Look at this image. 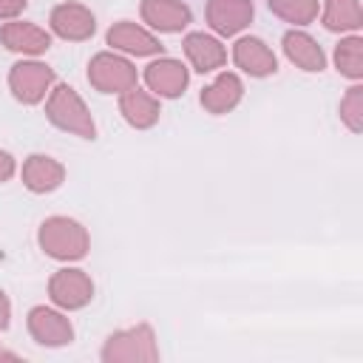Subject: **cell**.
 I'll return each mask as SVG.
<instances>
[{"label": "cell", "instance_id": "6da1fadb", "mask_svg": "<svg viewBox=\"0 0 363 363\" xmlns=\"http://www.w3.org/2000/svg\"><path fill=\"white\" fill-rule=\"evenodd\" d=\"M45 113L57 128H62L68 133H77L82 139H94L96 136V125H94L91 113H88L85 102L79 99V94L71 85H57L54 91H48Z\"/></svg>", "mask_w": 363, "mask_h": 363}, {"label": "cell", "instance_id": "7a4b0ae2", "mask_svg": "<svg viewBox=\"0 0 363 363\" xmlns=\"http://www.w3.org/2000/svg\"><path fill=\"white\" fill-rule=\"evenodd\" d=\"M40 247L60 261H77L88 252V233L79 221L54 216L40 227Z\"/></svg>", "mask_w": 363, "mask_h": 363}, {"label": "cell", "instance_id": "3957f363", "mask_svg": "<svg viewBox=\"0 0 363 363\" xmlns=\"http://www.w3.org/2000/svg\"><path fill=\"white\" fill-rule=\"evenodd\" d=\"M88 82L102 94H125L136 85V68L116 54H96L88 65Z\"/></svg>", "mask_w": 363, "mask_h": 363}, {"label": "cell", "instance_id": "277c9868", "mask_svg": "<svg viewBox=\"0 0 363 363\" xmlns=\"http://www.w3.org/2000/svg\"><path fill=\"white\" fill-rule=\"evenodd\" d=\"M51 82H54V71L48 65H43V62H34V60L17 62L9 71V88L26 105H34V102L45 99Z\"/></svg>", "mask_w": 363, "mask_h": 363}, {"label": "cell", "instance_id": "5b68a950", "mask_svg": "<svg viewBox=\"0 0 363 363\" xmlns=\"http://www.w3.org/2000/svg\"><path fill=\"white\" fill-rule=\"evenodd\" d=\"M105 360H156V346H153V332L150 326H136L125 329L108 337L102 349Z\"/></svg>", "mask_w": 363, "mask_h": 363}, {"label": "cell", "instance_id": "8992f818", "mask_svg": "<svg viewBox=\"0 0 363 363\" xmlns=\"http://www.w3.org/2000/svg\"><path fill=\"white\" fill-rule=\"evenodd\" d=\"M48 295L62 309H79L94 298V284L82 269H60L48 281Z\"/></svg>", "mask_w": 363, "mask_h": 363}, {"label": "cell", "instance_id": "52a82bcc", "mask_svg": "<svg viewBox=\"0 0 363 363\" xmlns=\"http://www.w3.org/2000/svg\"><path fill=\"white\" fill-rule=\"evenodd\" d=\"M28 332L43 346H65L74 337V326L68 323V318L45 306H34L28 312Z\"/></svg>", "mask_w": 363, "mask_h": 363}, {"label": "cell", "instance_id": "ba28073f", "mask_svg": "<svg viewBox=\"0 0 363 363\" xmlns=\"http://www.w3.org/2000/svg\"><path fill=\"white\" fill-rule=\"evenodd\" d=\"M51 28L54 34H60L62 40H88L96 28V20L94 14L79 6V3H60L54 11H51Z\"/></svg>", "mask_w": 363, "mask_h": 363}, {"label": "cell", "instance_id": "9c48e42d", "mask_svg": "<svg viewBox=\"0 0 363 363\" xmlns=\"http://www.w3.org/2000/svg\"><path fill=\"white\" fill-rule=\"evenodd\" d=\"M0 43L9 48V51H17V54H43L51 48V37L48 31H43L40 26L34 23H23V20H11L0 28Z\"/></svg>", "mask_w": 363, "mask_h": 363}, {"label": "cell", "instance_id": "30bf717a", "mask_svg": "<svg viewBox=\"0 0 363 363\" xmlns=\"http://www.w3.org/2000/svg\"><path fill=\"white\" fill-rule=\"evenodd\" d=\"M187 79H190L187 68L179 60H170V57L156 60V62H150L145 68V82L159 96H179V94H184Z\"/></svg>", "mask_w": 363, "mask_h": 363}, {"label": "cell", "instance_id": "8fae6325", "mask_svg": "<svg viewBox=\"0 0 363 363\" xmlns=\"http://www.w3.org/2000/svg\"><path fill=\"white\" fill-rule=\"evenodd\" d=\"M250 20H252L250 0H210L207 3V23L224 37L238 34L244 26H250Z\"/></svg>", "mask_w": 363, "mask_h": 363}, {"label": "cell", "instance_id": "7c38bea8", "mask_svg": "<svg viewBox=\"0 0 363 363\" xmlns=\"http://www.w3.org/2000/svg\"><path fill=\"white\" fill-rule=\"evenodd\" d=\"M233 60L250 77H267V74H275V68H278L275 54L258 37H241L235 43V48H233Z\"/></svg>", "mask_w": 363, "mask_h": 363}, {"label": "cell", "instance_id": "4fadbf2b", "mask_svg": "<svg viewBox=\"0 0 363 363\" xmlns=\"http://www.w3.org/2000/svg\"><path fill=\"white\" fill-rule=\"evenodd\" d=\"M108 45H113V48H119V51H128V54H136V57H147V54L162 51L159 40H156L150 31H145L142 26L128 23V20L111 26V31H108Z\"/></svg>", "mask_w": 363, "mask_h": 363}, {"label": "cell", "instance_id": "5bb4252c", "mask_svg": "<svg viewBox=\"0 0 363 363\" xmlns=\"http://www.w3.org/2000/svg\"><path fill=\"white\" fill-rule=\"evenodd\" d=\"M184 54H187V60L193 62V68L201 71V74L216 71V68H221V65L227 62L224 45H221L216 37L204 34V31H193V34L184 37Z\"/></svg>", "mask_w": 363, "mask_h": 363}, {"label": "cell", "instance_id": "9a60e30c", "mask_svg": "<svg viewBox=\"0 0 363 363\" xmlns=\"http://www.w3.org/2000/svg\"><path fill=\"white\" fill-rule=\"evenodd\" d=\"M62 179H65V167L51 156L34 153L23 164V182L34 193H51V190H57L62 184Z\"/></svg>", "mask_w": 363, "mask_h": 363}, {"label": "cell", "instance_id": "2e32d148", "mask_svg": "<svg viewBox=\"0 0 363 363\" xmlns=\"http://www.w3.org/2000/svg\"><path fill=\"white\" fill-rule=\"evenodd\" d=\"M142 17L159 31H182L190 23V9L182 0H142Z\"/></svg>", "mask_w": 363, "mask_h": 363}, {"label": "cell", "instance_id": "e0dca14e", "mask_svg": "<svg viewBox=\"0 0 363 363\" xmlns=\"http://www.w3.org/2000/svg\"><path fill=\"white\" fill-rule=\"evenodd\" d=\"M241 94H244V85H241V79L235 74H218L216 82H210L201 91V105L210 113H227V111H233L238 105Z\"/></svg>", "mask_w": 363, "mask_h": 363}, {"label": "cell", "instance_id": "ac0fdd59", "mask_svg": "<svg viewBox=\"0 0 363 363\" xmlns=\"http://www.w3.org/2000/svg\"><path fill=\"white\" fill-rule=\"evenodd\" d=\"M119 111H122V116H125L133 128H150V125L159 119V99H156L153 94H147V91H142V88L133 85L130 91L122 94Z\"/></svg>", "mask_w": 363, "mask_h": 363}, {"label": "cell", "instance_id": "d6986e66", "mask_svg": "<svg viewBox=\"0 0 363 363\" xmlns=\"http://www.w3.org/2000/svg\"><path fill=\"white\" fill-rule=\"evenodd\" d=\"M284 51L303 71H323V65H326V57H323L320 45L309 34H303V31L284 34Z\"/></svg>", "mask_w": 363, "mask_h": 363}, {"label": "cell", "instance_id": "ffe728a7", "mask_svg": "<svg viewBox=\"0 0 363 363\" xmlns=\"http://www.w3.org/2000/svg\"><path fill=\"white\" fill-rule=\"evenodd\" d=\"M363 20L360 3L357 0H326L323 9V26L332 31H343V28H357Z\"/></svg>", "mask_w": 363, "mask_h": 363}, {"label": "cell", "instance_id": "44dd1931", "mask_svg": "<svg viewBox=\"0 0 363 363\" xmlns=\"http://www.w3.org/2000/svg\"><path fill=\"white\" fill-rule=\"evenodd\" d=\"M267 6L269 11H275L278 17L295 26L312 23L318 17V0H267Z\"/></svg>", "mask_w": 363, "mask_h": 363}, {"label": "cell", "instance_id": "7402d4cb", "mask_svg": "<svg viewBox=\"0 0 363 363\" xmlns=\"http://www.w3.org/2000/svg\"><path fill=\"white\" fill-rule=\"evenodd\" d=\"M335 62H337V71L340 74L357 79L363 74V43H360V37H349V40L337 43Z\"/></svg>", "mask_w": 363, "mask_h": 363}, {"label": "cell", "instance_id": "603a6c76", "mask_svg": "<svg viewBox=\"0 0 363 363\" xmlns=\"http://www.w3.org/2000/svg\"><path fill=\"white\" fill-rule=\"evenodd\" d=\"M360 111H363V88H352L340 102V116L352 130H360Z\"/></svg>", "mask_w": 363, "mask_h": 363}, {"label": "cell", "instance_id": "cb8c5ba5", "mask_svg": "<svg viewBox=\"0 0 363 363\" xmlns=\"http://www.w3.org/2000/svg\"><path fill=\"white\" fill-rule=\"evenodd\" d=\"M28 0H0V20H9V17H17L23 9H26Z\"/></svg>", "mask_w": 363, "mask_h": 363}, {"label": "cell", "instance_id": "d4e9b609", "mask_svg": "<svg viewBox=\"0 0 363 363\" xmlns=\"http://www.w3.org/2000/svg\"><path fill=\"white\" fill-rule=\"evenodd\" d=\"M11 173H14V159L6 150H0V182L11 179Z\"/></svg>", "mask_w": 363, "mask_h": 363}, {"label": "cell", "instance_id": "484cf974", "mask_svg": "<svg viewBox=\"0 0 363 363\" xmlns=\"http://www.w3.org/2000/svg\"><path fill=\"white\" fill-rule=\"evenodd\" d=\"M9 318H11V306H9L6 292L0 289V329H6V326H9Z\"/></svg>", "mask_w": 363, "mask_h": 363}]
</instances>
